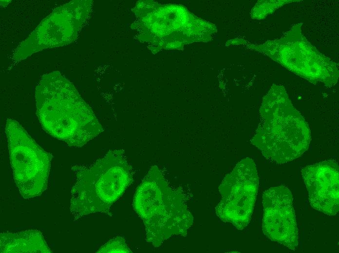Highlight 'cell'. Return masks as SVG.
I'll list each match as a JSON object with an SVG mask.
<instances>
[{
	"instance_id": "1",
	"label": "cell",
	"mask_w": 339,
	"mask_h": 253,
	"mask_svg": "<svg viewBox=\"0 0 339 253\" xmlns=\"http://www.w3.org/2000/svg\"><path fill=\"white\" fill-rule=\"evenodd\" d=\"M37 115L43 128L71 147H81L104 131L74 86L58 72L42 76L36 87Z\"/></svg>"
},
{
	"instance_id": "2",
	"label": "cell",
	"mask_w": 339,
	"mask_h": 253,
	"mask_svg": "<svg viewBox=\"0 0 339 253\" xmlns=\"http://www.w3.org/2000/svg\"><path fill=\"white\" fill-rule=\"evenodd\" d=\"M260 112V122L251 142L266 159L282 164L301 157L308 149L309 126L283 86H271Z\"/></svg>"
},
{
	"instance_id": "3",
	"label": "cell",
	"mask_w": 339,
	"mask_h": 253,
	"mask_svg": "<svg viewBox=\"0 0 339 253\" xmlns=\"http://www.w3.org/2000/svg\"><path fill=\"white\" fill-rule=\"evenodd\" d=\"M132 204L144 224L146 241L156 248L172 236H186L193 222L184 194L169 185L156 166L138 186Z\"/></svg>"
},
{
	"instance_id": "4",
	"label": "cell",
	"mask_w": 339,
	"mask_h": 253,
	"mask_svg": "<svg viewBox=\"0 0 339 253\" xmlns=\"http://www.w3.org/2000/svg\"><path fill=\"white\" fill-rule=\"evenodd\" d=\"M72 170L76 181L71 190L70 209L75 220L96 213L112 216L111 206L133 181L122 149L110 150L91 165H75Z\"/></svg>"
},
{
	"instance_id": "5",
	"label": "cell",
	"mask_w": 339,
	"mask_h": 253,
	"mask_svg": "<svg viewBox=\"0 0 339 253\" xmlns=\"http://www.w3.org/2000/svg\"><path fill=\"white\" fill-rule=\"evenodd\" d=\"M10 160L19 193L27 199L40 196L47 188L51 153L45 151L17 121L5 124Z\"/></svg>"
},
{
	"instance_id": "6",
	"label": "cell",
	"mask_w": 339,
	"mask_h": 253,
	"mask_svg": "<svg viewBox=\"0 0 339 253\" xmlns=\"http://www.w3.org/2000/svg\"><path fill=\"white\" fill-rule=\"evenodd\" d=\"M259 180L253 160L239 162L219 186L221 199L215 207L217 217L242 230L249 224L253 213Z\"/></svg>"
},
{
	"instance_id": "7",
	"label": "cell",
	"mask_w": 339,
	"mask_h": 253,
	"mask_svg": "<svg viewBox=\"0 0 339 253\" xmlns=\"http://www.w3.org/2000/svg\"><path fill=\"white\" fill-rule=\"evenodd\" d=\"M263 205L264 235L295 250L299 237L291 191L284 185L271 187L263 193Z\"/></svg>"
},
{
	"instance_id": "8",
	"label": "cell",
	"mask_w": 339,
	"mask_h": 253,
	"mask_svg": "<svg viewBox=\"0 0 339 253\" xmlns=\"http://www.w3.org/2000/svg\"><path fill=\"white\" fill-rule=\"evenodd\" d=\"M311 207L328 216L339 210V166L333 160H326L302 168Z\"/></svg>"
},
{
	"instance_id": "9",
	"label": "cell",
	"mask_w": 339,
	"mask_h": 253,
	"mask_svg": "<svg viewBox=\"0 0 339 253\" xmlns=\"http://www.w3.org/2000/svg\"><path fill=\"white\" fill-rule=\"evenodd\" d=\"M73 2L56 9L18 48L15 56L23 59L44 48L69 44L75 30Z\"/></svg>"
},
{
	"instance_id": "10",
	"label": "cell",
	"mask_w": 339,
	"mask_h": 253,
	"mask_svg": "<svg viewBox=\"0 0 339 253\" xmlns=\"http://www.w3.org/2000/svg\"><path fill=\"white\" fill-rule=\"evenodd\" d=\"M0 237V253H52L37 230L1 233Z\"/></svg>"
},
{
	"instance_id": "11",
	"label": "cell",
	"mask_w": 339,
	"mask_h": 253,
	"mask_svg": "<svg viewBox=\"0 0 339 253\" xmlns=\"http://www.w3.org/2000/svg\"><path fill=\"white\" fill-rule=\"evenodd\" d=\"M97 253H132L123 236H117L110 239Z\"/></svg>"
}]
</instances>
